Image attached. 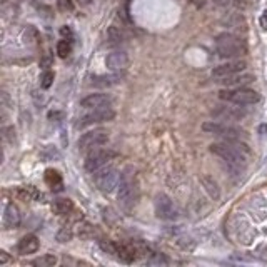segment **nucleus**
I'll return each instance as SVG.
<instances>
[{
	"label": "nucleus",
	"instance_id": "1",
	"mask_svg": "<svg viewBox=\"0 0 267 267\" xmlns=\"http://www.w3.org/2000/svg\"><path fill=\"white\" fill-rule=\"evenodd\" d=\"M209 150H211L214 155L220 157L224 162H227V165L236 174L242 172V169L247 164V159L251 157V149L247 147L246 144H240L239 141L212 144L211 147H209Z\"/></svg>",
	"mask_w": 267,
	"mask_h": 267
},
{
	"label": "nucleus",
	"instance_id": "2",
	"mask_svg": "<svg viewBox=\"0 0 267 267\" xmlns=\"http://www.w3.org/2000/svg\"><path fill=\"white\" fill-rule=\"evenodd\" d=\"M117 197L125 209H130L136 204V201L139 197V187H137L136 170H134V167H127V169H124V172L120 174Z\"/></svg>",
	"mask_w": 267,
	"mask_h": 267
},
{
	"label": "nucleus",
	"instance_id": "3",
	"mask_svg": "<svg viewBox=\"0 0 267 267\" xmlns=\"http://www.w3.org/2000/svg\"><path fill=\"white\" fill-rule=\"evenodd\" d=\"M215 49H217V54L224 59H236L247 52L246 43L239 39V37L232 34H220L215 37Z\"/></svg>",
	"mask_w": 267,
	"mask_h": 267
},
{
	"label": "nucleus",
	"instance_id": "4",
	"mask_svg": "<svg viewBox=\"0 0 267 267\" xmlns=\"http://www.w3.org/2000/svg\"><path fill=\"white\" fill-rule=\"evenodd\" d=\"M219 97L222 100H227V102L237 104V105H252L257 104L260 100V94L252 91V88H234V91H220Z\"/></svg>",
	"mask_w": 267,
	"mask_h": 267
},
{
	"label": "nucleus",
	"instance_id": "5",
	"mask_svg": "<svg viewBox=\"0 0 267 267\" xmlns=\"http://www.w3.org/2000/svg\"><path fill=\"white\" fill-rule=\"evenodd\" d=\"M202 130L206 134H212V136L226 139V141H240V139H246V132L242 129H237V127L222 122H204L202 124Z\"/></svg>",
	"mask_w": 267,
	"mask_h": 267
},
{
	"label": "nucleus",
	"instance_id": "6",
	"mask_svg": "<svg viewBox=\"0 0 267 267\" xmlns=\"http://www.w3.org/2000/svg\"><path fill=\"white\" fill-rule=\"evenodd\" d=\"M95 174V184H97L99 190L102 192L109 194L112 192L114 189L119 186V179H120V174L116 167H110V165H104L102 169H99Z\"/></svg>",
	"mask_w": 267,
	"mask_h": 267
},
{
	"label": "nucleus",
	"instance_id": "7",
	"mask_svg": "<svg viewBox=\"0 0 267 267\" xmlns=\"http://www.w3.org/2000/svg\"><path fill=\"white\" fill-rule=\"evenodd\" d=\"M155 214L159 219L164 220H175L181 217V209L169 195L159 194L155 197Z\"/></svg>",
	"mask_w": 267,
	"mask_h": 267
},
{
	"label": "nucleus",
	"instance_id": "8",
	"mask_svg": "<svg viewBox=\"0 0 267 267\" xmlns=\"http://www.w3.org/2000/svg\"><path fill=\"white\" fill-rule=\"evenodd\" d=\"M107 141H109V132L104 130V129H97V130L84 134V136L79 139L77 145H79L80 150H92L94 147L104 145Z\"/></svg>",
	"mask_w": 267,
	"mask_h": 267
},
{
	"label": "nucleus",
	"instance_id": "9",
	"mask_svg": "<svg viewBox=\"0 0 267 267\" xmlns=\"http://www.w3.org/2000/svg\"><path fill=\"white\" fill-rule=\"evenodd\" d=\"M114 152L112 150H99V152H94L87 157L85 161V170L87 172H97L99 169H102L104 165L109 164L112 159H114Z\"/></svg>",
	"mask_w": 267,
	"mask_h": 267
},
{
	"label": "nucleus",
	"instance_id": "10",
	"mask_svg": "<svg viewBox=\"0 0 267 267\" xmlns=\"http://www.w3.org/2000/svg\"><path fill=\"white\" fill-rule=\"evenodd\" d=\"M247 67V62L246 60H234V62H227V63H222V65L215 67L212 71V77L214 79H226V77H231V75H236L244 72Z\"/></svg>",
	"mask_w": 267,
	"mask_h": 267
},
{
	"label": "nucleus",
	"instance_id": "11",
	"mask_svg": "<svg viewBox=\"0 0 267 267\" xmlns=\"http://www.w3.org/2000/svg\"><path fill=\"white\" fill-rule=\"evenodd\" d=\"M114 117H116V114H114V110H110L109 107H105V109H95L94 112L82 117L77 127H87L92 124H99V122H109Z\"/></svg>",
	"mask_w": 267,
	"mask_h": 267
},
{
	"label": "nucleus",
	"instance_id": "12",
	"mask_svg": "<svg viewBox=\"0 0 267 267\" xmlns=\"http://www.w3.org/2000/svg\"><path fill=\"white\" fill-rule=\"evenodd\" d=\"M109 104H110V97L105 94H92L80 100V107H84V109H92V110L105 109Z\"/></svg>",
	"mask_w": 267,
	"mask_h": 267
},
{
	"label": "nucleus",
	"instance_id": "13",
	"mask_svg": "<svg viewBox=\"0 0 267 267\" xmlns=\"http://www.w3.org/2000/svg\"><path fill=\"white\" fill-rule=\"evenodd\" d=\"M212 116L220 120H227V122H237L246 116V112L236 109V107H219V109L212 110Z\"/></svg>",
	"mask_w": 267,
	"mask_h": 267
},
{
	"label": "nucleus",
	"instance_id": "14",
	"mask_svg": "<svg viewBox=\"0 0 267 267\" xmlns=\"http://www.w3.org/2000/svg\"><path fill=\"white\" fill-rule=\"evenodd\" d=\"M129 63V57L122 50H116V52H110L105 59V65L110 69V71H122Z\"/></svg>",
	"mask_w": 267,
	"mask_h": 267
},
{
	"label": "nucleus",
	"instance_id": "15",
	"mask_svg": "<svg viewBox=\"0 0 267 267\" xmlns=\"http://www.w3.org/2000/svg\"><path fill=\"white\" fill-rule=\"evenodd\" d=\"M124 80V74H112V75H97L92 79V85L95 87H114L119 85Z\"/></svg>",
	"mask_w": 267,
	"mask_h": 267
},
{
	"label": "nucleus",
	"instance_id": "16",
	"mask_svg": "<svg viewBox=\"0 0 267 267\" xmlns=\"http://www.w3.org/2000/svg\"><path fill=\"white\" fill-rule=\"evenodd\" d=\"M18 224H20V212L14 204H7L4 212V226L7 229H14L18 227Z\"/></svg>",
	"mask_w": 267,
	"mask_h": 267
},
{
	"label": "nucleus",
	"instance_id": "17",
	"mask_svg": "<svg viewBox=\"0 0 267 267\" xmlns=\"http://www.w3.org/2000/svg\"><path fill=\"white\" fill-rule=\"evenodd\" d=\"M39 239L35 236H25L20 242H18V254H22V256H27V254H34L39 251Z\"/></svg>",
	"mask_w": 267,
	"mask_h": 267
},
{
	"label": "nucleus",
	"instance_id": "18",
	"mask_svg": "<svg viewBox=\"0 0 267 267\" xmlns=\"http://www.w3.org/2000/svg\"><path fill=\"white\" fill-rule=\"evenodd\" d=\"M201 184L204 186L206 192L209 194V197L214 201H219L220 199V189H219V184L214 181V177L211 175H202L201 177Z\"/></svg>",
	"mask_w": 267,
	"mask_h": 267
},
{
	"label": "nucleus",
	"instance_id": "19",
	"mask_svg": "<svg viewBox=\"0 0 267 267\" xmlns=\"http://www.w3.org/2000/svg\"><path fill=\"white\" fill-rule=\"evenodd\" d=\"M220 82H224L226 85L229 87H244L247 84H251V82H254V75L251 74H242V75H231V77H226L222 79Z\"/></svg>",
	"mask_w": 267,
	"mask_h": 267
},
{
	"label": "nucleus",
	"instance_id": "20",
	"mask_svg": "<svg viewBox=\"0 0 267 267\" xmlns=\"http://www.w3.org/2000/svg\"><path fill=\"white\" fill-rule=\"evenodd\" d=\"M107 40H109L110 46H120V43H124L127 40V35L124 34L122 29L112 25V27L107 29Z\"/></svg>",
	"mask_w": 267,
	"mask_h": 267
},
{
	"label": "nucleus",
	"instance_id": "21",
	"mask_svg": "<svg viewBox=\"0 0 267 267\" xmlns=\"http://www.w3.org/2000/svg\"><path fill=\"white\" fill-rule=\"evenodd\" d=\"M52 211L59 215H67L74 211V202L71 199H55L52 202Z\"/></svg>",
	"mask_w": 267,
	"mask_h": 267
},
{
	"label": "nucleus",
	"instance_id": "22",
	"mask_svg": "<svg viewBox=\"0 0 267 267\" xmlns=\"http://www.w3.org/2000/svg\"><path fill=\"white\" fill-rule=\"evenodd\" d=\"M46 182L49 184L52 190H62V175L54 169L46 170Z\"/></svg>",
	"mask_w": 267,
	"mask_h": 267
},
{
	"label": "nucleus",
	"instance_id": "23",
	"mask_svg": "<svg viewBox=\"0 0 267 267\" xmlns=\"http://www.w3.org/2000/svg\"><path fill=\"white\" fill-rule=\"evenodd\" d=\"M57 264V257L52 256V254H43L39 259L32 260V265L35 267H54Z\"/></svg>",
	"mask_w": 267,
	"mask_h": 267
},
{
	"label": "nucleus",
	"instance_id": "24",
	"mask_svg": "<svg viewBox=\"0 0 267 267\" xmlns=\"http://www.w3.org/2000/svg\"><path fill=\"white\" fill-rule=\"evenodd\" d=\"M40 157L43 159V161H59L60 159V152L57 150L55 147H52V145H47V147H43V150L40 152Z\"/></svg>",
	"mask_w": 267,
	"mask_h": 267
},
{
	"label": "nucleus",
	"instance_id": "25",
	"mask_svg": "<svg viewBox=\"0 0 267 267\" xmlns=\"http://www.w3.org/2000/svg\"><path fill=\"white\" fill-rule=\"evenodd\" d=\"M71 52H72V46L69 40H60L57 43V54H59V57H62V59H67V57L71 55Z\"/></svg>",
	"mask_w": 267,
	"mask_h": 267
},
{
	"label": "nucleus",
	"instance_id": "26",
	"mask_svg": "<svg viewBox=\"0 0 267 267\" xmlns=\"http://www.w3.org/2000/svg\"><path fill=\"white\" fill-rule=\"evenodd\" d=\"M99 246H100V249H102L105 254H110V256H117L119 244L112 242V240H100Z\"/></svg>",
	"mask_w": 267,
	"mask_h": 267
},
{
	"label": "nucleus",
	"instance_id": "27",
	"mask_svg": "<svg viewBox=\"0 0 267 267\" xmlns=\"http://www.w3.org/2000/svg\"><path fill=\"white\" fill-rule=\"evenodd\" d=\"M24 39L27 43H35L37 40H39V32H37V29L32 27V25H29L24 32Z\"/></svg>",
	"mask_w": 267,
	"mask_h": 267
},
{
	"label": "nucleus",
	"instance_id": "28",
	"mask_svg": "<svg viewBox=\"0 0 267 267\" xmlns=\"http://www.w3.org/2000/svg\"><path fill=\"white\" fill-rule=\"evenodd\" d=\"M72 237H74V232L71 227H63L57 232V240H59V242H69V240H72Z\"/></svg>",
	"mask_w": 267,
	"mask_h": 267
},
{
	"label": "nucleus",
	"instance_id": "29",
	"mask_svg": "<svg viewBox=\"0 0 267 267\" xmlns=\"http://www.w3.org/2000/svg\"><path fill=\"white\" fill-rule=\"evenodd\" d=\"M147 264H157V265H165L169 264V260L165 256H162V254H150V257L147 259Z\"/></svg>",
	"mask_w": 267,
	"mask_h": 267
},
{
	"label": "nucleus",
	"instance_id": "30",
	"mask_svg": "<svg viewBox=\"0 0 267 267\" xmlns=\"http://www.w3.org/2000/svg\"><path fill=\"white\" fill-rule=\"evenodd\" d=\"M52 82H54V72H50V71H46L42 74V77H40V85L43 88H49L50 85H52Z\"/></svg>",
	"mask_w": 267,
	"mask_h": 267
},
{
	"label": "nucleus",
	"instance_id": "31",
	"mask_svg": "<svg viewBox=\"0 0 267 267\" xmlns=\"http://www.w3.org/2000/svg\"><path fill=\"white\" fill-rule=\"evenodd\" d=\"M57 7H59L60 12H72L75 5L72 0H57Z\"/></svg>",
	"mask_w": 267,
	"mask_h": 267
},
{
	"label": "nucleus",
	"instance_id": "32",
	"mask_svg": "<svg viewBox=\"0 0 267 267\" xmlns=\"http://www.w3.org/2000/svg\"><path fill=\"white\" fill-rule=\"evenodd\" d=\"M79 236L80 237H91L94 236V227L91 224H84L79 227Z\"/></svg>",
	"mask_w": 267,
	"mask_h": 267
},
{
	"label": "nucleus",
	"instance_id": "33",
	"mask_svg": "<svg viewBox=\"0 0 267 267\" xmlns=\"http://www.w3.org/2000/svg\"><path fill=\"white\" fill-rule=\"evenodd\" d=\"M52 63H54L52 57H50V55H43L42 60H40V67L43 69V71H47L49 67H52Z\"/></svg>",
	"mask_w": 267,
	"mask_h": 267
},
{
	"label": "nucleus",
	"instance_id": "34",
	"mask_svg": "<svg viewBox=\"0 0 267 267\" xmlns=\"http://www.w3.org/2000/svg\"><path fill=\"white\" fill-rule=\"evenodd\" d=\"M4 137L7 139L9 142H14V141H15V130H14V127H9V129H4Z\"/></svg>",
	"mask_w": 267,
	"mask_h": 267
},
{
	"label": "nucleus",
	"instance_id": "35",
	"mask_svg": "<svg viewBox=\"0 0 267 267\" xmlns=\"http://www.w3.org/2000/svg\"><path fill=\"white\" fill-rule=\"evenodd\" d=\"M214 4L219 7H231V5H234V0H214Z\"/></svg>",
	"mask_w": 267,
	"mask_h": 267
},
{
	"label": "nucleus",
	"instance_id": "36",
	"mask_svg": "<svg viewBox=\"0 0 267 267\" xmlns=\"http://www.w3.org/2000/svg\"><path fill=\"white\" fill-rule=\"evenodd\" d=\"M60 34H62L63 37H67V39H72V37H74L71 27H67V25H63V27L60 29Z\"/></svg>",
	"mask_w": 267,
	"mask_h": 267
},
{
	"label": "nucleus",
	"instance_id": "37",
	"mask_svg": "<svg viewBox=\"0 0 267 267\" xmlns=\"http://www.w3.org/2000/svg\"><path fill=\"white\" fill-rule=\"evenodd\" d=\"M10 260V256L5 251H0V265H5Z\"/></svg>",
	"mask_w": 267,
	"mask_h": 267
},
{
	"label": "nucleus",
	"instance_id": "38",
	"mask_svg": "<svg viewBox=\"0 0 267 267\" xmlns=\"http://www.w3.org/2000/svg\"><path fill=\"white\" fill-rule=\"evenodd\" d=\"M63 119V114L62 112H49V120H62Z\"/></svg>",
	"mask_w": 267,
	"mask_h": 267
},
{
	"label": "nucleus",
	"instance_id": "39",
	"mask_svg": "<svg viewBox=\"0 0 267 267\" xmlns=\"http://www.w3.org/2000/svg\"><path fill=\"white\" fill-rule=\"evenodd\" d=\"M259 24L264 30H267V10L262 12V15H260V18H259Z\"/></svg>",
	"mask_w": 267,
	"mask_h": 267
},
{
	"label": "nucleus",
	"instance_id": "40",
	"mask_svg": "<svg viewBox=\"0 0 267 267\" xmlns=\"http://www.w3.org/2000/svg\"><path fill=\"white\" fill-rule=\"evenodd\" d=\"M264 132H267V125L265 124H262L259 127V134H264Z\"/></svg>",
	"mask_w": 267,
	"mask_h": 267
},
{
	"label": "nucleus",
	"instance_id": "41",
	"mask_svg": "<svg viewBox=\"0 0 267 267\" xmlns=\"http://www.w3.org/2000/svg\"><path fill=\"white\" fill-rule=\"evenodd\" d=\"M79 4H80V5H91L92 0H79Z\"/></svg>",
	"mask_w": 267,
	"mask_h": 267
}]
</instances>
